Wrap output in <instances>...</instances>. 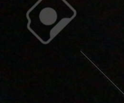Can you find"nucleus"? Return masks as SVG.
Masks as SVG:
<instances>
[{
  "instance_id": "obj_1",
  "label": "nucleus",
  "mask_w": 124,
  "mask_h": 103,
  "mask_svg": "<svg viewBox=\"0 0 124 103\" xmlns=\"http://www.w3.org/2000/svg\"><path fill=\"white\" fill-rule=\"evenodd\" d=\"M76 14L66 0H38L26 13L27 28L42 44L47 45Z\"/></svg>"
}]
</instances>
